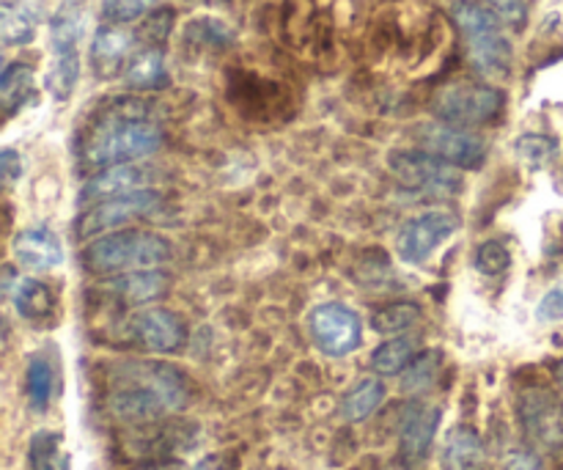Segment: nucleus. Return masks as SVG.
I'll use <instances>...</instances> for the list:
<instances>
[{"mask_svg": "<svg viewBox=\"0 0 563 470\" xmlns=\"http://www.w3.org/2000/svg\"><path fill=\"white\" fill-rule=\"evenodd\" d=\"M163 143V132L143 116L137 102H115L113 110L93 127L86 146V163L91 168H113L154 154Z\"/></svg>", "mask_w": 563, "mask_h": 470, "instance_id": "2", "label": "nucleus"}, {"mask_svg": "<svg viewBox=\"0 0 563 470\" xmlns=\"http://www.w3.org/2000/svg\"><path fill=\"white\" fill-rule=\"evenodd\" d=\"M456 28L467 39V58L476 66L478 75L504 80L511 72V42L506 39L500 17L493 9L462 0L451 9Z\"/></svg>", "mask_w": 563, "mask_h": 470, "instance_id": "3", "label": "nucleus"}, {"mask_svg": "<svg viewBox=\"0 0 563 470\" xmlns=\"http://www.w3.org/2000/svg\"><path fill=\"white\" fill-rule=\"evenodd\" d=\"M170 259L165 237L148 231H110L86 248V264L93 273H135L157 270Z\"/></svg>", "mask_w": 563, "mask_h": 470, "instance_id": "4", "label": "nucleus"}, {"mask_svg": "<svg viewBox=\"0 0 563 470\" xmlns=\"http://www.w3.org/2000/svg\"><path fill=\"white\" fill-rule=\"evenodd\" d=\"M460 229V220L449 209H429L407 220L396 234V251L405 262L423 264L454 231Z\"/></svg>", "mask_w": 563, "mask_h": 470, "instance_id": "6", "label": "nucleus"}, {"mask_svg": "<svg viewBox=\"0 0 563 470\" xmlns=\"http://www.w3.org/2000/svg\"><path fill=\"white\" fill-rule=\"evenodd\" d=\"M132 336L143 350L159 352V356L181 350L187 341L185 323L165 308H146V311L137 314L132 319Z\"/></svg>", "mask_w": 563, "mask_h": 470, "instance_id": "12", "label": "nucleus"}, {"mask_svg": "<svg viewBox=\"0 0 563 470\" xmlns=\"http://www.w3.org/2000/svg\"><path fill=\"white\" fill-rule=\"evenodd\" d=\"M190 402V385L179 369L168 363H130L124 385L110 394V413L121 422L148 424L165 413L181 411Z\"/></svg>", "mask_w": 563, "mask_h": 470, "instance_id": "1", "label": "nucleus"}, {"mask_svg": "<svg viewBox=\"0 0 563 470\" xmlns=\"http://www.w3.org/2000/svg\"><path fill=\"white\" fill-rule=\"evenodd\" d=\"M396 179L410 190L432 193V196H451L462 187L460 174L454 165L432 157L427 152H394L388 160Z\"/></svg>", "mask_w": 563, "mask_h": 470, "instance_id": "7", "label": "nucleus"}, {"mask_svg": "<svg viewBox=\"0 0 563 470\" xmlns=\"http://www.w3.org/2000/svg\"><path fill=\"white\" fill-rule=\"evenodd\" d=\"M383 400H385V385L379 383V380L374 378L361 380V383L344 396V402H341V416L352 424L366 422V418L383 405Z\"/></svg>", "mask_w": 563, "mask_h": 470, "instance_id": "24", "label": "nucleus"}, {"mask_svg": "<svg viewBox=\"0 0 563 470\" xmlns=\"http://www.w3.org/2000/svg\"><path fill=\"white\" fill-rule=\"evenodd\" d=\"M416 339H407V336H394L390 341L379 345L372 356V369L385 378H396V374L407 372L416 358Z\"/></svg>", "mask_w": 563, "mask_h": 470, "instance_id": "23", "label": "nucleus"}, {"mask_svg": "<svg viewBox=\"0 0 563 470\" xmlns=\"http://www.w3.org/2000/svg\"><path fill=\"white\" fill-rule=\"evenodd\" d=\"M170 278L163 270H135V273H121L104 284L110 295L124 300L126 306H146V303L159 300L168 292Z\"/></svg>", "mask_w": 563, "mask_h": 470, "instance_id": "14", "label": "nucleus"}, {"mask_svg": "<svg viewBox=\"0 0 563 470\" xmlns=\"http://www.w3.org/2000/svg\"><path fill=\"white\" fill-rule=\"evenodd\" d=\"M82 31H86V14L80 0H66L58 14L49 22V42H53V58L80 55Z\"/></svg>", "mask_w": 563, "mask_h": 470, "instance_id": "18", "label": "nucleus"}, {"mask_svg": "<svg viewBox=\"0 0 563 470\" xmlns=\"http://www.w3.org/2000/svg\"><path fill=\"white\" fill-rule=\"evenodd\" d=\"M9 295L14 300V308L25 319H42L53 311L55 297L44 281L36 278H16L14 286H9Z\"/></svg>", "mask_w": 563, "mask_h": 470, "instance_id": "22", "label": "nucleus"}, {"mask_svg": "<svg viewBox=\"0 0 563 470\" xmlns=\"http://www.w3.org/2000/svg\"><path fill=\"white\" fill-rule=\"evenodd\" d=\"M132 33L115 25H102L93 33L91 42V66L99 77H115L132 61Z\"/></svg>", "mask_w": 563, "mask_h": 470, "instance_id": "13", "label": "nucleus"}, {"mask_svg": "<svg viewBox=\"0 0 563 470\" xmlns=\"http://www.w3.org/2000/svg\"><path fill=\"white\" fill-rule=\"evenodd\" d=\"M170 28H174V11L163 9V11H154V17H148V20L143 22L141 33H143V39H146V42L154 47V44H159L168 39Z\"/></svg>", "mask_w": 563, "mask_h": 470, "instance_id": "34", "label": "nucleus"}, {"mask_svg": "<svg viewBox=\"0 0 563 470\" xmlns=\"http://www.w3.org/2000/svg\"><path fill=\"white\" fill-rule=\"evenodd\" d=\"M0 168H3L5 185H14L22 176V171H25V163H22V157L14 149H3V152H0Z\"/></svg>", "mask_w": 563, "mask_h": 470, "instance_id": "37", "label": "nucleus"}, {"mask_svg": "<svg viewBox=\"0 0 563 470\" xmlns=\"http://www.w3.org/2000/svg\"><path fill=\"white\" fill-rule=\"evenodd\" d=\"M440 418H443V411L440 407H418L401 424V455L407 460H423L427 451L432 449L434 435H438Z\"/></svg>", "mask_w": 563, "mask_h": 470, "instance_id": "17", "label": "nucleus"}, {"mask_svg": "<svg viewBox=\"0 0 563 470\" xmlns=\"http://www.w3.org/2000/svg\"><path fill=\"white\" fill-rule=\"evenodd\" d=\"M418 143L427 154L454 165V168H478L487 160V143L476 132L451 124H427L418 132Z\"/></svg>", "mask_w": 563, "mask_h": 470, "instance_id": "8", "label": "nucleus"}, {"mask_svg": "<svg viewBox=\"0 0 563 470\" xmlns=\"http://www.w3.org/2000/svg\"><path fill=\"white\" fill-rule=\"evenodd\" d=\"M520 422L531 440L542 449L555 451L563 446V405L559 396L544 389H528L520 396Z\"/></svg>", "mask_w": 563, "mask_h": 470, "instance_id": "10", "label": "nucleus"}, {"mask_svg": "<svg viewBox=\"0 0 563 470\" xmlns=\"http://www.w3.org/2000/svg\"><path fill=\"white\" fill-rule=\"evenodd\" d=\"M434 116L451 127H478L504 110V94L484 83H449L434 94Z\"/></svg>", "mask_w": 563, "mask_h": 470, "instance_id": "5", "label": "nucleus"}, {"mask_svg": "<svg viewBox=\"0 0 563 470\" xmlns=\"http://www.w3.org/2000/svg\"><path fill=\"white\" fill-rule=\"evenodd\" d=\"M159 196L154 190H137L130 196L108 198V201H99L97 207L88 209L80 218L77 226V234L80 237H97L108 234V231H119L121 226H126L130 220L143 218L152 209H157Z\"/></svg>", "mask_w": 563, "mask_h": 470, "instance_id": "11", "label": "nucleus"}, {"mask_svg": "<svg viewBox=\"0 0 563 470\" xmlns=\"http://www.w3.org/2000/svg\"><path fill=\"white\" fill-rule=\"evenodd\" d=\"M555 374H559V383L563 385V363H561V367H559V372H555Z\"/></svg>", "mask_w": 563, "mask_h": 470, "instance_id": "39", "label": "nucleus"}, {"mask_svg": "<svg viewBox=\"0 0 563 470\" xmlns=\"http://www.w3.org/2000/svg\"><path fill=\"white\" fill-rule=\"evenodd\" d=\"M33 94V69L27 64H9L0 75V102L5 116H14Z\"/></svg>", "mask_w": 563, "mask_h": 470, "instance_id": "25", "label": "nucleus"}, {"mask_svg": "<svg viewBox=\"0 0 563 470\" xmlns=\"http://www.w3.org/2000/svg\"><path fill=\"white\" fill-rule=\"evenodd\" d=\"M504 470H542L528 451H511L504 460Z\"/></svg>", "mask_w": 563, "mask_h": 470, "instance_id": "38", "label": "nucleus"}, {"mask_svg": "<svg viewBox=\"0 0 563 470\" xmlns=\"http://www.w3.org/2000/svg\"><path fill=\"white\" fill-rule=\"evenodd\" d=\"M484 457V446L478 433L471 427H456L445 435L440 449V466L445 470H476Z\"/></svg>", "mask_w": 563, "mask_h": 470, "instance_id": "19", "label": "nucleus"}, {"mask_svg": "<svg viewBox=\"0 0 563 470\" xmlns=\"http://www.w3.org/2000/svg\"><path fill=\"white\" fill-rule=\"evenodd\" d=\"M489 6L498 11L500 20L511 22V25H522L528 17L526 0H489Z\"/></svg>", "mask_w": 563, "mask_h": 470, "instance_id": "36", "label": "nucleus"}, {"mask_svg": "<svg viewBox=\"0 0 563 470\" xmlns=\"http://www.w3.org/2000/svg\"><path fill=\"white\" fill-rule=\"evenodd\" d=\"M124 80L130 88L137 91H152V88H163L168 83V72H165L163 53L157 47L141 50L132 55L130 66L124 72Z\"/></svg>", "mask_w": 563, "mask_h": 470, "instance_id": "21", "label": "nucleus"}, {"mask_svg": "<svg viewBox=\"0 0 563 470\" xmlns=\"http://www.w3.org/2000/svg\"><path fill=\"white\" fill-rule=\"evenodd\" d=\"M25 389H27V402L36 413H44L49 405V396H53V367H49L44 358H33L27 363L25 374Z\"/></svg>", "mask_w": 563, "mask_h": 470, "instance_id": "28", "label": "nucleus"}, {"mask_svg": "<svg viewBox=\"0 0 563 470\" xmlns=\"http://www.w3.org/2000/svg\"><path fill=\"white\" fill-rule=\"evenodd\" d=\"M157 3L159 0H102V11L113 22H132Z\"/></svg>", "mask_w": 563, "mask_h": 470, "instance_id": "32", "label": "nucleus"}, {"mask_svg": "<svg viewBox=\"0 0 563 470\" xmlns=\"http://www.w3.org/2000/svg\"><path fill=\"white\" fill-rule=\"evenodd\" d=\"M539 323H561L563 319V284L553 286L537 306Z\"/></svg>", "mask_w": 563, "mask_h": 470, "instance_id": "35", "label": "nucleus"}, {"mask_svg": "<svg viewBox=\"0 0 563 470\" xmlns=\"http://www.w3.org/2000/svg\"><path fill=\"white\" fill-rule=\"evenodd\" d=\"M421 319V311L412 303H390L372 314V328L383 336H399Z\"/></svg>", "mask_w": 563, "mask_h": 470, "instance_id": "27", "label": "nucleus"}, {"mask_svg": "<svg viewBox=\"0 0 563 470\" xmlns=\"http://www.w3.org/2000/svg\"><path fill=\"white\" fill-rule=\"evenodd\" d=\"M440 363H443V352H440V350L423 352V356L418 358L416 363H410V369H407L405 383H401V385H405V391H410V394L427 391L429 385L438 380Z\"/></svg>", "mask_w": 563, "mask_h": 470, "instance_id": "30", "label": "nucleus"}, {"mask_svg": "<svg viewBox=\"0 0 563 470\" xmlns=\"http://www.w3.org/2000/svg\"><path fill=\"white\" fill-rule=\"evenodd\" d=\"M311 336L319 350L330 358H344L355 352L363 341V325L355 311L339 303H324L311 314Z\"/></svg>", "mask_w": 563, "mask_h": 470, "instance_id": "9", "label": "nucleus"}, {"mask_svg": "<svg viewBox=\"0 0 563 470\" xmlns=\"http://www.w3.org/2000/svg\"><path fill=\"white\" fill-rule=\"evenodd\" d=\"M148 182V174L141 165H113L104 168L102 174L93 176L86 187H82V198H97V201H108V198L130 196V193L143 190Z\"/></svg>", "mask_w": 563, "mask_h": 470, "instance_id": "15", "label": "nucleus"}, {"mask_svg": "<svg viewBox=\"0 0 563 470\" xmlns=\"http://www.w3.org/2000/svg\"><path fill=\"white\" fill-rule=\"evenodd\" d=\"M515 152L528 168H544L559 152V143H555V138L548 135H522L517 138Z\"/></svg>", "mask_w": 563, "mask_h": 470, "instance_id": "29", "label": "nucleus"}, {"mask_svg": "<svg viewBox=\"0 0 563 470\" xmlns=\"http://www.w3.org/2000/svg\"><path fill=\"white\" fill-rule=\"evenodd\" d=\"M478 273L484 275H504L511 267V253L504 242L489 240L484 245L476 248V256H473Z\"/></svg>", "mask_w": 563, "mask_h": 470, "instance_id": "31", "label": "nucleus"}, {"mask_svg": "<svg viewBox=\"0 0 563 470\" xmlns=\"http://www.w3.org/2000/svg\"><path fill=\"white\" fill-rule=\"evenodd\" d=\"M36 36V14L22 0H5L0 6V39L9 47H22L31 44Z\"/></svg>", "mask_w": 563, "mask_h": 470, "instance_id": "20", "label": "nucleus"}, {"mask_svg": "<svg viewBox=\"0 0 563 470\" xmlns=\"http://www.w3.org/2000/svg\"><path fill=\"white\" fill-rule=\"evenodd\" d=\"M187 36L201 44H212V47H223V44L231 42L229 28L220 25L218 20H196L190 25V31H187Z\"/></svg>", "mask_w": 563, "mask_h": 470, "instance_id": "33", "label": "nucleus"}, {"mask_svg": "<svg viewBox=\"0 0 563 470\" xmlns=\"http://www.w3.org/2000/svg\"><path fill=\"white\" fill-rule=\"evenodd\" d=\"M27 460H31V470H69V455L64 451V438L58 433H47V429L33 435Z\"/></svg>", "mask_w": 563, "mask_h": 470, "instance_id": "26", "label": "nucleus"}, {"mask_svg": "<svg viewBox=\"0 0 563 470\" xmlns=\"http://www.w3.org/2000/svg\"><path fill=\"white\" fill-rule=\"evenodd\" d=\"M14 256L25 267L49 270L64 262V248L49 229H27L16 234Z\"/></svg>", "mask_w": 563, "mask_h": 470, "instance_id": "16", "label": "nucleus"}]
</instances>
